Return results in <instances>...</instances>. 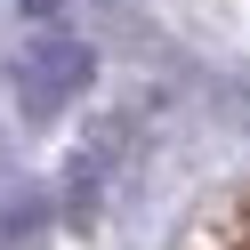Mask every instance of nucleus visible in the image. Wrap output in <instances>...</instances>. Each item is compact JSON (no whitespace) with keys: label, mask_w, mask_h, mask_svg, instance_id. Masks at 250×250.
<instances>
[{"label":"nucleus","mask_w":250,"mask_h":250,"mask_svg":"<svg viewBox=\"0 0 250 250\" xmlns=\"http://www.w3.org/2000/svg\"><path fill=\"white\" fill-rule=\"evenodd\" d=\"M24 8H33V17H49V8H57V0H24Z\"/></svg>","instance_id":"f03ea898"},{"label":"nucleus","mask_w":250,"mask_h":250,"mask_svg":"<svg viewBox=\"0 0 250 250\" xmlns=\"http://www.w3.org/2000/svg\"><path fill=\"white\" fill-rule=\"evenodd\" d=\"M81 81H89V49L81 41H33V49H17V97H24V113H57Z\"/></svg>","instance_id":"f257e3e1"}]
</instances>
